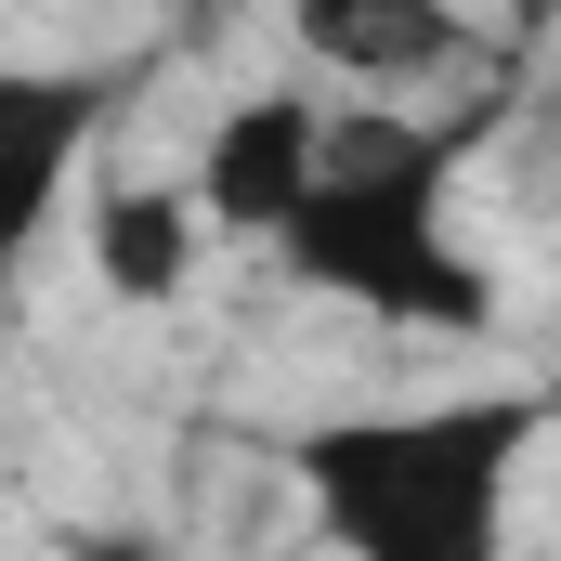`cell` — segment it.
I'll return each mask as SVG.
<instances>
[{"label":"cell","instance_id":"6da1fadb","mask_svg":"<svg viewBox=\"0 0 561 561\" xmlns=\"http://www.w3.org/2000/svg\"><path fill=\"white\" fill-rule=\"evenodd\" d=\"M536 470V392H444V405H353L287 431L300 523L340 561H510Z\"/></svg>","mask_w":561,"mask_h":561},{"label":"cell","instance_id":"7a4b0ae2","mask_svg":"<svg viewBox=\"0 0 561 561\" xmlns=\"http://www.w3.org/2000/svg\"><path fill=\"white\" fill-rule=\"evenodd\" d=\"M457 118L419 105H327V157L313 196L287 209L275 262L313 300H353L379 327H496V275L457 236Z\"/></svg>","mask_w":561,"mask_h":561},{"label":"cell","instance_id":"3957f363","mask_svg":"<svg viewBox=\"0 0 561 561\" xmlns=\"http://www.w3.org/2000/svg\"><path fill=\"white\" fill-rule=\"evenodd\" d=\"M313 157H327V92H300V79H275V92H236V105L196 131V170H183L196 236L222 222V236H262V249H275L287 209L313 196Z\"/></svg>","mask_w":561,"mask_h":561},{"label":"cell","instance_id":"277c9868","mask_svg":"<svg viewBox=\"0 0 561 561\" xmlns=\"http://www.w3.org/2000/svg\"><path fill=\"white\" fill-rule=\"evenodd\" d=\"M92 144H105V79H79V66H0V275L79 209Z\"/></svg>","mask_w":561,"mask_h":561},{"label":"cell","instance_id":"5b68a950","mask_svg":"<svg viewBox=\"0 0 561 561\" xmlns=\"http://www.w3.org/2000/svg\"><path fill=\"white\" fill-rule=\"evenodd\" d=\"M79 249H92V287L118 300V313H170L183 287H196V209H183V183H105V196H79Z\"/></svg>","mask_w":561,"mask_h":561},{"label":"cell","instance_id":"8992f818","mask_svg":"<svg viewBox=\"0 0 561 561\" xmlns=\"http://www.w3.org/2000/svg\"><path fill=\"white\" fill-rule=\"evenodd\" d=\"M300 53L313 66H353V105H366V79L457 66V13H300Z\"/></svg>","mask_w":561,"mask_h":561},{"label":"cell","instance_id":"52a82bcc","mask_svg":"<svg viewBox=\"0 0 561 561\" xmlns=\"http://www.w3.org/2000/svg\"><path fill=\"white\" fill-rule=\"evenodd\" d=\"M66 561H183V549H170L157 523H79V536H66Z\"/></svg>","mask_w":561,"mask_h":561}]
</instances>
